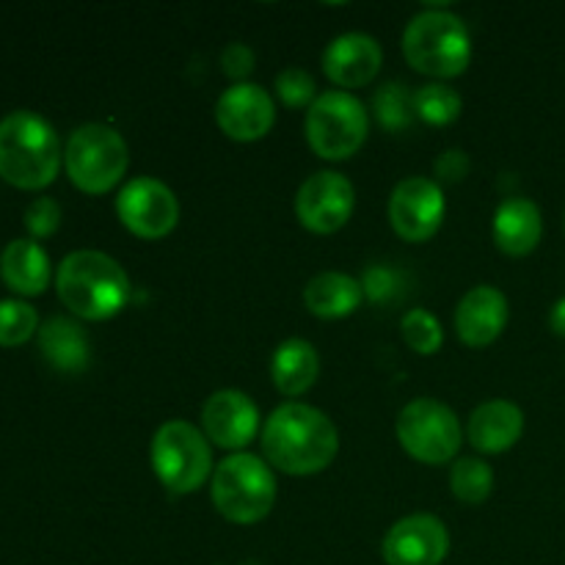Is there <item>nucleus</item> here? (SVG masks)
<instances>
[{"label":"nucleus","mask_w":565,"mask_h":565,"mask_svg":"<svg viewBox=\"0 0 565 565\" xmlns=\"http://www.w3.org/2000/svg\"><path fill=\"white\" fill-rule=\"evenodd\" d=\"M149 458L158 480L171 494H191L202 489L213 472L210 439L185 419H169L154 430Z\"/></svg>","instance_id":"nucleus-6"},{"label":"nucleus","mask_w":565,"mask_h":565,"mask_svg":"<svg viewBox=\"0 0 565 565\" xmlns=\"http://www.w3.org/2000/svg\"><path fill=\"white\" fill-rule=\"evenodd\" d=\"M508 298L491 285H478L461 298L456 309V334L463 345L486 348L505 331Z\"/></svg>","instance_id":"nucleus-17"},{"label":"nucleus","mask_w":565,"mask_h":565,"mask_svg":"<svg viewBox=\"0 0 565 565\" xmlns=\"http://www.w3.org/2000/svg\"><path fill=\"white\" fill-rule=\"evenodd\" d=\"M469 154L461 152V149H447L445 154H439L434 163L436 177L439 182H461L463 177L469 174Z\"/></svg>","instance_id":"nucleus-33"},{"label":"nucleus","mask_w":565,"mask_h":565,"mask_svg":"<svg viewBox=\"0 0 565 565\" xmlns=\"http://www.w3.org/2000/svg\"><path fill=\"white\" fill-rule=\"evenodd\" d=\"M544 218L539 204L524 196L505 199L494 213V243L508 257H527L539 248Z\"/></svg>","instance_id":"nucleus-19"},{"label":"nucleus","mask_w":565,"mask_h":565,"mask_svg":"<svg viewBox=\"0 0 565 565\" xmlns=\"http://www.w3.org/2000/svg\"><path fill=\"white\" fill-rule=\"evenodd\" d=\"M373 114L384 130H406L414 121V94H408L406 83H384L373 97Z\"/></svg>","instance_id":"nucleus-26"},{"label":"nucleus","mask_w":565,"mask_h":565,"mask_svg":"<svg viewBox=\"0 0 565 565\" xmlns=\"http://www.w3.org/2000/svg\"><path fill=\"white\" fill-rule=\"evenodd\" d=\"M64 166L70 180L83 193H108L121 182L130 166L127 141L108 125H81L72 130L64 149Z\"/></svg>","instance_id":"nucleus-7"},{"label":"nucleus","mask_w":565,"mask_h":565,"mask_svg":"<svg viewBox=\"0 0 565 565\" xmlns=\"http://www.w3.org/2000/svg\"><path fill=\"white\" fill-rule=\"evenodd\" d=\"M276 97L287 105V108H312L315 97V77L309 72L290 66V70L276 75Z\"/></svg>","instance_id":"nucleus-29"},{"label":"nucleus","mask_w":565,"mask_h":565,"mask_svg":"<svg viewBox=\"0 0 565 565\" xmlns=\"http://www.w3.org/2000/svg\"><path fill=\"white\" fill-rule=\"evenodd\" d=\"M270 375H274L276 390L287 397H298L312 390L320 375V356L312 342L298 340V337L281 342L270 359Z\"/></svg>","instance_id":"nucleus-23"},{"label":"nucleus","mask_w":565,"mask_h":565,"mask_svg":"<svg viewBox=\"0 0 565 565\" xmlns=\"http://www.w3.org/2000/svg\"><path fill=\"white\" fill-rule=\"evenodd\" d=\"M452 494L467 505H480L494 491V472L480 458H458L450 472Z\"/></svg>","instance_id":"nucleus-25"},{"label":"nucleus","mask_w":565,"mask_h":565,"mask_svg":"<svg viewBox=\"0 0 565 565\" xmlns=\"http://www.w3.org/2000/svg\"><path fill=\"white\" fill-rule=\"evenodd\" d=\"M61 169L53 125L33 110H14L0 121V177L25 191L50 185Z\"/></svg>","instance_id":"nucleus-3"},{"label":"nucleus","mask_w":565,"mask_h":565,"mask_svg":"<svg viewBox=\"0 0 565 565\" xmlns=\"http://www.w3.org/2000/svg\"><path fill=\"white\" fill-rule=\"evenodd\" d=\"M463 99L461 94L445 83H428L414 94V114L425 121V125L445 127L461 116Z\"/></svg>","instance_id":"nucleus-24"},{"label":"nucleus","mask_w":565,"mask_h":565,"mask_svg":"<svg viewBox=\"0 0 565 565\" xmlns=\"http://www.w3.org/2000/svg\"><path fill=\"white\" fill-rule=\"evenodd\" d=\"M524 434V414L511 401H489L469 417V445L486 456H500L511 450Z\"/></svg>","instance_id":"nucleus-18"},{"label":"nucleus","mask_w":565,"mask_h":565,"mask_svg":"<svg viewBox=\"0 0 565 565\" xmlns=\"http://www.w3.org/2000/svg\"><path fill=\"white\" fill-rule=\"evenodd\" d=\"M215 121L232 141H257L276 121L274 99L257 83H235L215 103Z\"/></svg>","instance_id":"nucleus-14"},{"label":"nucleus","mask_w":565,"mask_h":565,"mask_svg":"<svg viewBox=\"0 0 565 565\" xmlns=\"http://www.w3.org/2000/svg\"><path fill=\"white\" fill-rule=\"evenodd\" d=\"M39 351L55 370L75 375L88 367L92 345H88L86 329L77 320L55 315V318L44 320L39 329Z\"/></svg>","instance_id":"nucleus-20"},{"label":"nucleus","mask_w":565,"mask_h":565,"mask_svg":"<svg viewBox=\"0 0 565 565\" xmlns=\"http://www.w3.org/2000/svg\"><path fill=\"white\" fill-rule=\"evenodd\" d=\"M61 303L83 320H108L130 301V279L114 257L92 248L66 254L55 274Z\"/></svg>","instance_id":"nucleus-2"},{"label":"nucleus","mask_w":565,"mask_h":565,"mask_svg":"<svg viewBox=\"0 0 565 565\" xmlns=\"http://www.w3.org/2000/svg\"><path fill=\"white\" fill-rule=\"evenodd\" d=\"M384 64V50L367 33H342L323 50V72L342 88H362L373 83Z\"/></svg>","instance_id":"nucleus-16"},{"label":"nucleus","mask_w":565,"mask_h":565,"mask_svg":"<svg viewBox=\"0 0 565 565\" xmlns=\"http://www.w3.org/2000/svg\"><path fill=\"white\" fill-rule=\"evenodd\" d=\"M340 450L334 423L307 403H285L263 425V452L285 475H318Z\"/></svg>","instance_id":"nucleus-1"},{"label":"nucleus","mask_w":565,"mask_h":565,"mask_svg":"<svg viewBox=\"0 0 565 565\" xmlns=\"http://www.w3.org/2000/svg\"><path fill=\"white\" fill-rule=\"evenodd\" d=\"M204 434L221 450H241L259 434V412L246 392L221 390L207 397L202 408Z\"/></svg>","instance_id":"nucleus-15"},{"label":"nucleus","mask_w":565,"mask_h":565,"mask_svg":"<svg viewBox=\"0 0 565 565\" xmlns=\"http://www.w3.org/2000/svg\"><path fill=\"white\" fill-rule=\"evenodd\" d=\"M25 226L33 237H50L61 226V204L50 196L31 202L25 210Z\"/></svg>","instance_id":"nucleus-30"},{"label":"nucleus","mask_w":565,"mask_h":565,"mask_svg":"<svg viewBox=\"0 0 565 565\" xmlns=\"http://www.w3.org/2000/svg\"><path fill=\"white\" fill-rule=\"evenodd\" d=\"M550 326L557 337H565V296L552 307L550 312Z\"/></svg>","instance_id":"nucleus-34"},{"label":"nucleus","mask_w":565,"mask_h":565,"mask_svg":"<svg viewBox=\"0 0 565 565\" xmlns=\"http://www.w3.org/2000/svg\"><path fill=\"white\" fill-rule=\"evenodd\" d=\"M213 505L226 522L257 524L276 502V478L263 458L252 452H235L224 458L213 472L210 486Z\"/></svg>","instance_id":"nucleus-5"},{"label":"nucleus","mask_w":565,"mask_h":565,"mask_svg":"<svg viewBox=\"0 0 565 565\" xmlns=\"http://www.w3.org/2000/svg\"><path fill=\"white\" fill-rule=\"evenodd\" d=\"M362 290H364V298H370V301L375 303L390 301V298L397 292V274L392 268H386V265H373V268L364 270Z\"/></svg>","instance_id":"nucleus-31"},{"label":"nucleus","mask_w":565,"mask_h":565,"mask_svg":"<svg viewBox=\"0 0 565 565\" xmlns=\"http://www.w3.org/2000/svg\"><path fill=\"white\" fill-rule=\"evenodd\" d=\"M307 141L312 152L323 160H348L362 149L367 141L370 114L362 99L353 97L351 92L320 94L307 110Z\"/></svg>","instance_id":"nucleus-8"},{"label":"nucleus","mask_w":565,"mask_h":565,"mask_svg":"<svg viewBox=\"0 0 565 565\" xmlns=\"http://www.w3.org/2000/svg\"><path fill=\"white\" fill-rule=\"evenodd\" d=\"M39 331V315L25 301H0V345L14 348L31 340Z\"/></svg>","instance_id":"nucleus-28"},{"label":"nucleus","mask_w":565,"mask_h":565,"mask_svg":"<svg viewBox=\"0 0 565 565\" xmlns=\"http://www.w3.org/2000/svg\"><path fill=\"white\" fill-rule=\"evenodd\" d=\"M221 66H224V75L243 83V77H248L254 72V50L243 42L226 44L221 50Z\"/></svg>","instance_id":"nucleus-32"},{"label":"nucleus","mask_w":565,"mask_h":565,"mask_svg":"<svg viewBox=\"0 0 565 565\" xmlns=\"http://www.w3.org/2000/svg\"><path fill=\"white\" fill-rule=\"evenodd\" d=\"M403 55L417 72L430 77H458L472 61V39L458 14L425 9L403 31Z\"/></svg>","instance_id":"nucleus-4"},{"label":"nucleus","mask_w":565,"mask_h":565,"mask_svg":"<svg viewBox=\"0 0 565 565\" xmlns=\"http://www.w3.org/2000/svg\"><path fill=\"white\" fill-rule=\"evenodd\" d=\"M403 450L419 463L439 467L456 461L461 450V423L450 406L430 397H417L401 412L395 425Z\"/></svg>","instance_id":"nucleus-9"},{"label":"nucleus","mask_w":565,"mask_h":565,"mask_svg":"<svg viewBox=\"0 0 565 565\" xmlns=\"http://www.w3.org/2000/svg\"><path fill=\"white\" fill-rule=\"evenodd\" d=\"M116 215L121 226L143 241H160L174 232L180 221V202L166 182L154 177H136L127 182L116 199Z\"/></svg>","instance_id":"nucleus-10"},{"label":"nucleus","mask_w":565,"mask_h":565,"mask_svg":"<svg viewBox=\"0 0 565 565\" xmlns=\"http://www.w3.org/2000/svg\"><path fill=\"white\" fill-rule=\"evenodd\" d=\"M401 334L406 345L419 356H434L445 342L441 323L428 312V309H408L401 320Z\"/></svg>","instance_id":"nucleus-27"},{"label":"nucleus","mask_w":565,"mask_h":565,"mask_svg":"<svg viewBox=\"0 0 565 565\" xmlns=\"http://www.w3.org/2000/svg\"><path fill=\"white\" fill-rule=\"evenodd\" d=\"M0 276L20 296H42L50 285V259L39 243L11 241L0 254Z\"/></svg>","instance_id":"nucleus-22"},{"label":"nucleus","mask_w":565,"mask_h":565,"mask_svg":"<svg viewBox=\"0 0 565 565\" xmlns=\"http://www.w3.org/2000/svg\"><path fill=\"white\" fill-rule=\"evenodd\" d=\"M356 191L340 171H318L296 193V215L315 235H331L351 221Z\"/></svg>","instance_id":"nucleus-11"},{"label":"nucleus","mask_w":565,"mask_h":565,"mask_svg":"<svg viewBox=\"0 0 565 565\" xmlns=\"http://www.w3.org/2000/svg\"><path fill=\"white\" fill-rule=\"evenodd\" d=\"M362 281H356L348 274H340V270L318 274L315 279H309L307 287H303V303H307V309L315 318L323 320L348 318V315H353L362 307Z\"/></svg>","instance_id":"nucleus-21"},{"label":"nucleus","mask_w":565,"mask_h":565,"mask_svg":"<svg viewBox=\"0 0 565 565\" xmlns=\"http://www.w3.org/2000/svg\"><path fill=\"white\" fill-rule=\"evenodd\" d=\"M381 552L386 565H439L450 552V533L441 519L414 513L392 524Z\"/></svg>","instance_id":"nucleus-13"},{"label":"nucleus","mask_w":565,"mask_h":565,"mask_svg":"<svg viewBox=\"0 0 565 565\" xmlns=\"http://www.w3.org/2000/svg\"><path fill=\"white\" fill-rule=\"evenodd\" d=\"M445 221V193L428 177H406L390 196V224L406 243H425Z\"/></svg>","instance_id":"nucleus-12"}]
</instances>
